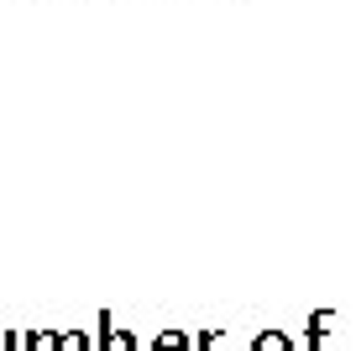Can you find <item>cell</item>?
<instances>
[{
	"label": "cell",
	"instance_id": "cell-7",
	"mask_svg": "<svg viewBox=\"0 0 356 351\" xmlns=\"http://www.w3.org/2000/svg\"><path fill=\"white\" fill-rule=\"evenodd\" d=\"M215 341H220V330H200V336H194V351H215Z\"/></svg>",
	"mask_w": 356,
	"mask_h": 351
},
{
	"label": "cell",
	"instance_id": "cell-6",
	"mask_svg": "<svg viewBox=\"0 0 356 351\" xmlns=\"http://www.w3.org/2000/svg\"><path fill=\"white\" fill-rule=\"evenodd\" d=\"M325 325H330V315H314V320H309V351H320V341H325Z\"/></svg>",
	"mask_w": 356,
	"mask_h": 351
},
{
	"label": "cell",
	"instance_id": "cell-5",
	"mask_svg": "<svg viewBox=\"0 0 356 351\" xmlns=\"http://www.w3.org/2000/svg\"><path fill=\"white\" fill-rule=\"evenodd\" d=\"M58 351H95V346H89L84 330H63V336H58Z\"/></svg>",
	"mask_w": 356,
	"mask_h": 351
},
{
	"label": "cell",
	"instance_id": "cell-2",
	"mask_svg": "<svg viewBox=\"0 0 356 351\" xmlns=\"http://www.w3.org/2000/svg\"><path fill=\"white\" fill-rule=\"evenodd\" d=\"M252 351H293V336L289 330H262V336L252 341Z\"/></svg>",
	"mask_w": 356,
	"mask_h": 351
},
{
	"label": "cell",
	"instance_id": "cell-1",
	"mask_svg": "<svg viewBox=\"0 0 356 351\" xmlns=\"http://www.w3.org/2000/svg\"><path fill=\"white\" fill-rule=\"evenodd\" d=\"M100 351H136V341L126 330H115L111 315H100Z\"/></svg>",
	"mask_w": 356,
	"mask_h": 351
},
{
	"label": "cell",
	"instance_id": "cell-3",
	"mask_svg": "<svg viewBox=\"0 0 356 351\" xmlns=\"http://www.w3.org/2000/svg\"><path fill=\"white\" fill-rule=\"evenodd\" d=\"M152 351H194V336L189 330H163V336L152 341Z\"/></svg>",
	"mask_w": 356,
	"mask_h": 351
},
{
	"label": "cell",
	"instance_id": "cell-4",
	"mask_svg": "<svg viewBox=\"0 0 356 351\" xmlns=\"http://www.w3.org/2000/svg\"><path fill=\"white\" fill-rule=\"evenodd\" d=\"M26 351H58V330H32V336H26Z\"/></svg>",
	"mask_w": 356,
	"mask_h": 351
},
{
	"label": "cell",
	"instance_id": "cell-8",
	"mask_svg": "<svg viewBox=\"0 0 356 351\" xmlns=\"http://www.w3.org/2000/svg\"><path fill=\"white\" fill-rule=\"evenodd\" d=\"M0 351H16V336H11V330H0Z\"/></svg>",
	"mask_w": 356,
	"mask_h": 351
}]
</instances>
